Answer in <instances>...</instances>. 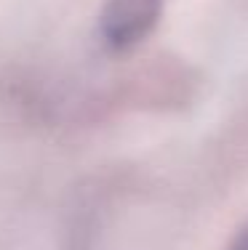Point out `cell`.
<instances>
[{"label": "cell", "mask_w": 248, "mask_h": 250, "mask_svg": "<svg viewBox=\"0 0 248 250\" xmlns=\"http://www.w3.org/2000/svg\"><path fill=\"white\" fill-rule=\"evenodd\" d=\"M160 14L163 0H107L99 16L102 40L112 51H128L155 29Z\"/></svg>", "instance_id": "1"}, {"label": "cell", "mask_w": 248, "mask_h": 250, "mask_svg": "<svg viewBox=\"0 0 248 250\" xmlns=\"http://www.w3.org/2000/svg\"><path fill=\"white\" fill-rule=\"evenodd\" d=\"M227 250H248V229H243L238 237L232 240V245H229Z\"/></svg>", "instance_id": "2"}]
</instances>
